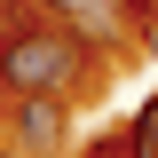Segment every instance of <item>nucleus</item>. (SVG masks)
<instances>
[{"mask_svg":"<svg viewBox=\"0 0 158 158\" xmlns=\"http://www.w3.org/2000/svg\"><path fill=\"white\" fill-rule=\"evenodd\" d=\"M79 79H87L79 32H56V24L0 32V95H79Z\"/></svg>","mask_w":158,"mask_h":158,"instance_id":"f257e3e1","label":"nucleus"},{"mask_svg":"<svg viewBox=\"0 0 158 158\" xmlns=\"http://www.w3.org/2000/svg\"><path fill=\"white\" fill-rule=\"evenodd\" d=\"M40 8H63L95 48H118V40H127V32H118V16H135V8L150 16V0H40Z\"/></svg>","mask_w":158,"mask_h":158,"instance_id":"f03ea898","label":"nucleus"},{"mask_svg":"<svg viewBox=\"0 0 158 158\" xmlns=\"http://www.w3.org/2000/svg\"><path fill=\"white\" fill-rule=\"evenodd\" d=\"M8 103H16V135L32 150H56L63 142V95H8Z\"/></svg>","mask_w":158,"mask_h":158,"instance_id":"7ed1b4c3","label":"nucleus"},{"mask_svg":"<svg viewBox=\"0 0 158 158\" xmlns=\"http://www.w3.org/2000/svg\"><path fill=\"white\" fill-rule=\"evenodd\" d=\"M127 158H158V95H142L135 127H127Z\"/></svg>","mask_w":158,"mask_h":158,"instance_id":"20e7f679","label":"nucleus"},{"mask_svg":"<svg viewBox=\"0 0 158 158\" xmlns=\"http://www.w3.org/2000/svg\"><path fill=\"white\" fill-rule=\"evenodd\" d=\"M0 158H8V150H0Z\"/></svg>","mask_w":158,"mask_h":158,"instance_id":"39448f33","label":"nucleus"}]
</instances>
